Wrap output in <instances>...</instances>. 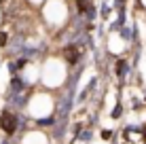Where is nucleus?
<instances>
[{
  "instance_id": "f257e3e1",
  "label": "nucleus",
  "mask_w": 146,
  "mask_h": 144,
  "mask_svg": "<svg viewBox=\"0 0 146 144\" xmlns=\"http://www.w3.org/2000/svg\"><path fill=\"white\" fill-rule=\"evenodd\" d=\"M0 125H2V129H4V131L11 133V131H15V119L9 115V112H4V115L0 117Z\"/></svg>"
}]
</instances>
